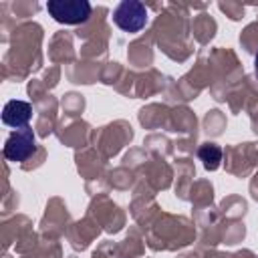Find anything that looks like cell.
Here are the masks:
<instances>
[{
  "mask_svg": "<svg viewBox=\"0 0 258 258\" xmlns=\"http://www.w3.org/2000/svg\"><path fill=\"white\" fill-rule=\"evenodd\" d=\"M46 10L60 24H81L91 16V4L87 0H48Z\"/></svg>",
  "mask_w": 258,
  "mask_h": 258,
  "instance_id": "cell-1",
  "label": "cell"
},
{
  "mask_svg": "<svg viewBox=\"0 0 258 258\" xmlns=\"http://www.w3.org/2000/svg\"><path fill=\"white\" fill-rule=\"evenodd\" d=\"M113 22L123 32H139L147 24V8L137 0H123L113 10Z\"/></svg>",
  "mask_w": 258,
  "mask_h": 258,
  "instance_id": "cell-2",
  "label": "cell"
},
{
  "mask_svg": "<svg viewBox=\"0 0 258 258\" xmlns=\"http://www.w3.org/2000/svg\"><path fill=\"white\" fill-rule=\"evenodd\" d=\"M36 149V137L32 133L30 127H22V129H14L8 139L4 141V157L8 161H24L28 159Z\"/></svg>",
  "mask_w": 258,
  "mask_h": 258,
  "instance_id": "cell-3",
  "label": "cell"
},
{
  "mask_svg": "<svg viewBox=\"0 0 258 258\" xmlns=\"http://www.w3.org/2000/svg\"><path fill=\"white\" fill-rule=\"evenodd\" d=\"M32 117V105L20 99H12L2 109V123L12 129L28 127V121Z\"/></svg>",
  "mask_w": 258,
  "mask_h": 258,
  "instance_id": "cell-4",
  "label": "cell"
},
{
  "mask_svg": "<svg viewBox=\"0 0 258 258\" xmlns=\"http://www.w3.org/2000/svg\"><path fill=\"white\" fill-rule=\"evenodd\" d=\"M198 155H200V159L204 161L206 169H218V165H220V161H222V149H220L218 145H212V143L202 145L200 151H198Z\"/></svg>",
  "mask_w": 258,
  "mask_h": 258,
  "instance_id": "cell-5",
  "label": "cell"
},
{
  "mask_svg": "<svg viewBox=\"0 0 258 258\" xmlns=\"http://www.w3.org/2000/svg\"><path fill=\"white\" fill-rule=\"evenodd\" d=\"M254 73H256V77H258V52H256V56H254Z\"/></svg>",
  "mask_w": 258,
  "mask_h": 258,
  "instance_id": "cell-6",
  "label": "cell"
}]
</instances>
